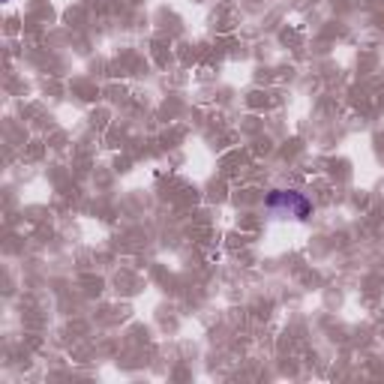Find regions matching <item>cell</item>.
Wrapping results in <instances>:
<instances>
[{"label": "cell", "instance_id": "6da1fadb", "mask_svg": "<svg viewBox=\"0 0 384 384\" xmlns=\"http://www.w3.org/2000/svg\"><path fill=\"white\" fill-rule=\"evenodd\" d=\"M265 205H267V210H282V214H288V216H295V219H307L312 214V205L300 195V192H295V189L270 192Z\"/></svg>", "mask_w": 384, "mask_h": 384}]
</instances>
